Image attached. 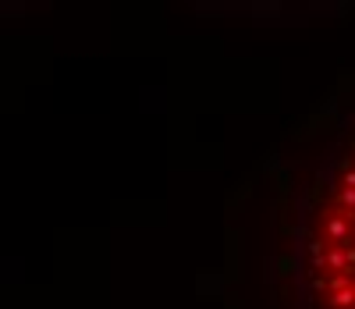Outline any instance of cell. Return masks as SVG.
Instances as JSON below:
<instances>
[{"label":"cell","mask_w":355,"mask_h":309,"mask_svg":"<svg viewBox=\"0 0 355 309\" xmlns=\"http://www.w3.org/2000/svg\"><path fill=\"white\" fill-rule=\"evenodd\" d=\"M277 281L291 309H355V117L295 185Z\"/></svg>","instance_id":"obj_1"}]
</instances>
